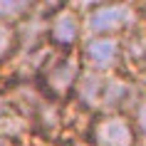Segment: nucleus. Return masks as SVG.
<instances>
[{
	"instance_id": "nucleus-12",
	"label": "nucleus",
	"mask_w": 146,
	"mask_h": 146,
	"mask_svg": "<svg viewBox=\"0 0 146 146\" xmlns=\"http://www.w3.org/2000/svg\"><path fill=\"white\" fill-rule=\"evenodd\" d=\"M20 146H40V144H35V141H23Z\"/></svg>"
},
{
	"instance_id": "nucleus-11",
	"label": "nucleus",
	"mask_w": 146,
	"mask_h": 146,
	"mask_svg": "<svg viewBox=\"0 0 146 146\" xmlns=\"http://www.w3.org/2000/svg\"><path fill=\"white\" fill-rule=\"evenodd\" d=\"M0 146H20L17 141H13V139H5V136H0Z\"/></svg>"
},
{
	"instance_id": "nucleus-1",
	"label": "nucleus",
	"mask_w": 146,
	"mask_h": 146,
	"mask_svg": "<svg viewBox=\"0 0 146 146\" xmlns=\"http://www.w3.org/2000/svg\"><path fill=\"white\" fill-rule=\"evenodd\" d=\"M79 10L84 37H126L141 25L136 3H89Z\"/></svg>"
},
{
	"instance_id": "nucleus-6",
	"label": "nucleus",
	"mask_w": 146,
	"mask_h": 146,
	"mask_svg": "<svg viewBox=\"0 0 146 146\" xmlns=\"http://www.w3.org/2000/svg\"><path fill=\"white\" fill-rule=\"evenodd\" d=\"M141 87L124 72H111L104 77V92H102V109L99 114H126L139 97Z\"/></svg>"
},
{
	"instance_id": "nucleus-4",
	"label": "nucleus",
	"mask_w": 146,
	"mask_h": 146,
	"mask_svg": "<svg viewBox=\"0 0 146 146\" xmlns=\"http://www.w3.org/2000/svg\"><path fill=\"white\" fill-rule=\"evenodd\" d=\"M89 146H139L136 131L126 114H94L84 129Z\"/></svg>"
},
{
	"instance_id": "nucleus-8",
	"label": "nucleus",
	"mask_w": 146,
	"mask_h": 146,
	"mask_svg": "<svg viewBox=\"0 0 146 146\" xmlns=\"http://www.w3.org/2000/svg\"><path fill=\"white\" fill-rule=\"evenodd\" d=\"M15 52H17L15 25L0 23V67H3V64H10V60L15 57Z\"/></svg>"
},
{
	"instance_id": "nucleus-2",
	"label": "nucleus",
	"mask_w": 146,
	"mask_h": 146,
	"mask_svg": "<svg viewBox=\"0 0 146 146\" xmlns=\"http://www.w3.org/2000/svg\"><path fill=\"white\" fill-rule=\"evenodd\" d=\"M82 60H79L77 50L74 52H54L42 72L37 74L35 84L40 87V92L52 102H69L74 84H77L79 74H82Z\"/></svg>"
},
{
	"instance_id": "nucleus-5",
	"label": "nucleus",
	"mask_w": 146,
	"mask_h": 146,
	"mask_svg": "<svg viewBox=\"0 0 146 146\" xmlns=\"http://www.w3.org/2000/svg\"><path fill=\"white\" fill-rule=\"evenodd\" d=\"M121 37H84L77 47L82 67L99 74L121 72Z\"/></svg>"
},
{
	"instance_id": "nucleus-7",
	"label": "nucleus",
	"mask_w": 146,
	"mask_h": 146,
	"mask_svg": "<svg viewBox=\"0 0 146 146\" xmlns=\"http://www.w3.org/2000/svg\"><path fill=\"white\" fill-rule=\"evenodd\" d=\"M32 8L35 3H27V0H0V23L17 25L23 17L30 15Z\"/></svg>"
},
{
	"instance_id": "nucleus-9",
	"label": "nucleus",
	"mask_w": 146,
	"mask_h": 146,
	"mask_svg": "<svg viewBox=\"0 0 146 146\" xmlns=\"http://www.w3.org/2000/svg\"><path fill=\"white\" fill-rule=\"evenodd\" d=\"M45 146H89L84 141V136H72V139H62V141H52V144H45Z\"/></svg>"
},
{
	"instance_id": "nucleus-10",
	"label": "nucleus",
	"mask_w": 146,
	"mask_h": 146,
	"mask_svg": "<svg viewBox=\"0 0 146 146\" xmlns=\"http://www.w3.org/2000/svg\"><path fill=\"white\" fill-rule=\"evenodd\" d=\"M136 8H139V20H141V25H146V0L144 3H136Z\"/></svg>"
},
{
	"instance_id": "nucleus-3",
	"label": "nucleus",
	"mask_w": 146,
	"mask_h": 146,
	"mask_svg": "<svg viewBox=\"0 0 146 146\" xmlns=\"http://www.w3.org/2000/svg\"><path fill=\"white\" fill-rule=\"evenodd\" d=\"M84 40V23L79 5L54 3L47 15V45L57 52H74Z\"/></svg>"
}]
</instances>
